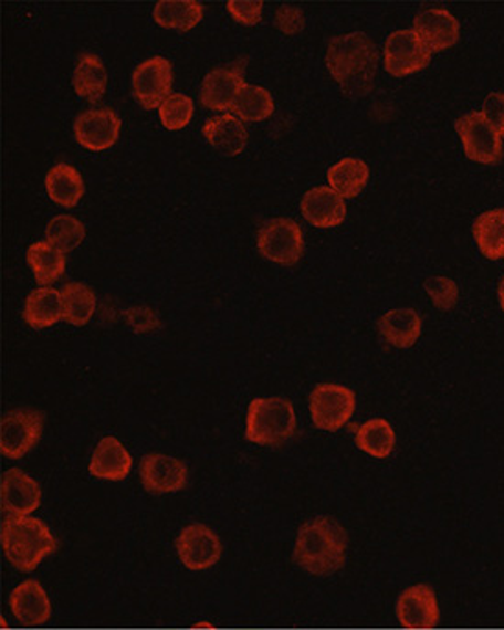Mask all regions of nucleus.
I'll list each match as a JSON object with an SVG mask.
<instances>
[{
  "label": "nucleus",
  "mask_w": 504,
  "mask_h": 630,
  "mask_svg": "<svg viewBox=\"0 0 504 630\" xmlns=\"http://www.w3.org/2000/svg\"><path fill=\"white\" fill-rule=\"evenodd\" d=\"M328 183L342 198H355L369 182V167L356 158H345L328 169Z\"/></svg>",
  "instance_id": "c85d7f7f"
},
{
  "label": "nucleus",
  "mask_w": 504,
  "mask_h": 630,
  "mask_svg": "<svg viewBox=\"0 0 504 630\" xmlns=\"http://www.w3.org/2000/svg\"><path fill=\"white\" fill-rule=\"evenodd\" d=\"M133 470V456L116 437L99 440L92 453L88 473L99 481H125Z\"/></svg>",
  "instance_id": "6ab92c4d"
},
{
  "label": "nucleus",
  "mask_w": 504,
  "mask_h": 630,
  "mask_svg": "<svg viewBox=\"0 0 504 630\" xmlns=\"http://www.w3.org/2000/svg\"><path fill=\"white\" fill-rule=\"evenodd\" d=\"M414 32L433 54L459 43L461 24L450 11L431 8L420 11L419 15L414 17Z\"/></svg>",
  "instance_id": "a211bd4d"
},
{
  "label": "nucleus",
  "mask_w": 504,
  "mask_h": 630,
  "mask_svg": "<svg viewBox=\"0 0 504 630\" xmlns=\"http://www.w3.org/2000/svg\"><path fill=\"white\" fill-rule=\"evenodd\" d=\"M197 629H213V623H208V621H200L197 623Z\"/></svg>",
  "instance_id": "a19ab883"
},
{
  "label": "nucleus",
  "mask_w": 504,
  "mask_h": 630,
  "mask_svg": "<svg viewBox=\"0 0 504 630\" xmlns=\"http://www.w3.org/2000/svg\"><path fill=\"white\" fill-rule=\"evenodd\" d=\"M49 197L61 208H75L85 195V182L80 171L69 164H57L46 175Z\"/></svg>",
  "instance_id": "393cba45"
},
{
  "label": "nucleus",
  "mask_w": 504,
  "mask_h": 630,
  "mask_svg": "<svg viewBox=\"0 0 504 630\" xmlns=\"http://www.w3.org/2000/svg\"><path fill=\"white\" fill-rule=\"evenodd\" d=\"M473 237L486 259L500 261L504 256V209L481 214L473 224Z\"/></svg>",
  "instance_id": "bb28decb"
},
{
  "label": "nucleus",
  "mask_w": 504,
  "mask_h": 630,
  "mask_svg": "<svg viewBox=\"0 0 504 630\" xmlns=\"http://www.w3.org/2000/svg\"><path fill=\"white\" fill-rule=\"evenodd\" d=\"M455 130L461 136L468 158L484 166H495L503 158V141L494 125L481 113H468L456 119Z\"/></svg>",
  "instance_id": "1a4fd4ad"
},
{
  "label": "nucleus",
  "mask_w": 504,
  "mask_h": 630,
  "mask_svg": "<svg viewBox=\"0 0 504 630\" xmlns=\"http://www.w3.org/2000/svg\"><path fill=\"white\" fill-rule=\"evenodd\" d=\"M11 615L21 626L41 627L52 616V603L49 594L41 582L35 579H27L17 585L10 594Z\"/></svg>",
  "instance_id": "f3484780"
},
{
  "label": "nucleus",
  "mask_w": 504,
  "mask_h": 630,
  "mask_svg": "<svg viewBox=\"0 0 504 630\" xmlns=\"http://www.w3.org/2000/svg\"><path fill=\"white\" fill-rule=\"evenodd\" d=\"M27 261L32 267L35 281H38L43 288L54 284L66 270L65 253L55 250L52 244L46 241L35 242L32 246L28 248Z\"/></svg>",
  "instance_id": "a878e982"
},
{
  "label": "nucleus",
  "mask_w": 504,
  "mask_h": 630,
  "mask_svg": "<svg viewBox=\"0 0 504 630\" xmlns=\"http://www.w3.org/2000/svg\"><path fill=\"white\" fill-rule=\"evenodd\" d=\"M178 559L188 570L204 571L216 567L222 557V540L217 532L202 523L188 524L175 540Z\"/></svg>",
  "instance_id": "6e6552de"
},
{
  "label": "nucleus",
  "mask_w": 504,
  "mask_h": 630,
  "mask_svg": "<svg viewBox=\"0 0 504 630\" xmlns=\"http://www.w3.org/2000/svg\"><path fill=\"white\" fill-rule=\"evenodd\" d=\"M431 63V52L414 30H400L387 38L384 64L387 74L395 77L417 74Z\"/></svg>",
  "instance_id": "9b49d317"
},
{
  "label": "nucleus",
  "mask_w": 504,
  "mask_h": 630,
  "mask_svg": "<svg viewBox=\"0 0 504 630\" xmlns=\"http://www.w3.org/2000/svg\"><path fill=\"white\" fill-rule=\"evenodd\" d=\"M301 213L312 225L327 230L344 224L347 208L338 192L327 186H319L305 192L301 200Z\"/></svg>",
  "instance_id": "aec40b11"
},
{
  "label": "nucleus",
  "mask_w": 504,
  "mask_h": 630,
  "mask_svg": "<svg viewBox=\"0 0 504 630\" xmlns=\"http://www.w3.org/2000/svg\"><path fill=\"white\" fill-rule=\"evenodd\" d=\"M484 118L494 125L495 130L504 136V94L503 92H492L483 103L481 111Z\"/></svg>",
  "instance_id": "58836bf2"
},
{
  "label": "nucleus",
  "mask_w": 504,
  "mask_h": 630,
  "mask_svg": "<svg viewBox=\"0 0 504 630\" xmlns=\"http://www.w3.org/2000/svg\"><path fill=\"white\" fill-rule=\"evenodd\" d=\"M172 80L175 75L171 61L155 55L136 66L133 74V96L145 111L160 108L167 97L172 96Z\"/></svg>",
  "instance_id": "9d476101"
},
{
  "label": "nucleus",
  "mask_w": 504,
  "mask_h": 630,
  "mask_svg": "<svg viewBox=\"0 0 504 630\" xmlns=\"http://www.w3.org/2000/svg\"><path fill=\"white\" fill-rule=\"evenodd\" d=\"M0 545L11 567L30 574L60 548V543L41 518L6 517L0 526Z\"/></svg>",
  "instance_id": "7ed1b4c3"
},
{
  "label": "nucleus",
  "mask_w": 504,
  "mask_h": 630,
  "mask_svg": "<svg viewBox=\"0 0 504 630\" xmlns=\"http://www.w3.org/2000/svg\"><path fill=\"white\" fill-rule=\"evenodd\" d=\"M85 239V225L72 214H60L46 225V242L61 253L74 252Z\"/></svg>",
  "instance_id": "473e14b6"
},
{
  "label": "nucleus",
  "mask_w": 504,
  "mask_h": 630,
  "mask_svg": "<svg viewBox=\"0 0 504 630\" xmlns=\"http://www.w3.org/2000/svg\"><path fill=\"white\" fill-rule=\"evenodd\" d=\"M225 10L230 11V15L244 27H255L263 19V2L230 0L225 2Z\"/></svg>",
  "instance_id": "e433bc0d"
},
{
  "label": "nucleus",
  "mask_w": 504,
  "mask_h": 630,
  "mask_svg": "<svg viewBox=\"0 0 504 630\" xmlns=\"http://www.w3.org/2000/svg\"><path fill=\"white\" fill-rule=\"evenodd\" d=\"M246 60H239L230 66L211 70L200 86V103L211 111H230L242 86L246 85Z\"/></svg>",
  "instance_id": "4468645a"
},
{
  "label": "nucleus",
  "mask_w": 504,
  "mask_h": 630,
  "mask_svg": "<svg viewBox=\"0 0 504 630\" xmlns=\"http://www.w3.org/2000/svg\"><path fill=\"white\" fill-rule=\"evenodd\" d=\"M274 97L263 86L244 85L231 111L241 122H263L274 114Z\"/></svg>",
  "instance_id": "2f4dec72"
},
{
  "label": "nucleus",
  "mask_w": 504,
  "mask_h": 630,
  "mask_svg": "<svg viewBox=\"0 0 504 630\" xmlns=\"http://www.w3.org/2000/svg\"><path fill=\"white\" fill-rule=\"evenodd\" d=\"M258 248L261 255L275 264L294 266L305 252V241L300 224L292 219L269 220L258 233Z\"/></svg>",
  "instance_id": "0eeeda50"
},
{
  "label": "nucleus",
  "mask_w": 504,
  "mask_h": 630,
  "mask_svg": "<svg viewBox=\"0 0 504 630\" xmlns=\"http://www.w3.org/2000/svg\"><path fill=\"white\" fill-rule=\"evenodd\" d=\"M63 319L72 326H85L96 312L97 297L85 283H66L61 290Z\"/></svg>",
  "instance_id": "cd10ccee"
},
{
  "label": "nucleus",
  "mask_w": 504,
  "mask_h": 630,
  "mask_svg": "<svg viewBox=\"0 0 504 630\" xmlns=\"http://www.w3.org/2000/svg\"><path fill=\"white\" fill-rule=\"evenodd\" d=\"M122 119L113 108H91L80 114L74 124L75 141L88 150H105L119 138Z\"/></svg>",
  "instance_id": "dca6fc26"
},
{
  "label": "nucleus",
  "mask_w": 504,
  "mask_h": 630,
  "mask_svg": "<svg viewBox=\"0 0 504 630\" xmlns=\"http://www.w3.org/2000/svg\"><path fill=\"white\" fill-rule=\"evenodd\" d=\"M124 317L135 334H147V332L160 328L158 314L150 311L149 306H130L125 311Z\"/></svg>",
  "instance_id": "c9c22d12"
},
{
  "label": "nucleus",
  "mask_w": 504,
  "mask_h": 630,
  "mask_svg": "<svg viewBox=\"0 0 504 630\" xmlns=\"http://www.w3.org/2000/svg\"><path fill=\"white\" fill-rule=\"evenodd\" d=\"M424 288L428 295H430V300L433 301V305L442 312L451 311L459 303V297H461L459 286H456L453 279H428L424 283Z\"/></svg>",
  "instance_id": "f704fd0d"
},
{
  "label": "nucleus",
  "mask_w": 504,
  "mask_h": 630,
  "mask_svg": "<svg viewBox=\"0 0 504 630\" xmlns=\"http://www.w3.org/2000/svg\"><path fill=\"white\" fill-rule=\"evenodd\" d=\"M356 445L372 459H387L391 456L392 449L397 445V434L391 423L384 418H375L358 429Z\"/></svg>",
  "instance_id": "7c9ffc66"
},
{
  "label": "nucleus",
  "mask_w": 504,
  "mask_h": 630,
  "mask_svg": "<svg viewBox=\"0 0 504 630\" xmlns=\"http://www.w3.org/2000/svg\"><path fill=\"white\" fill-rule=\"evenodd\" d=\"M43 503V492L39 482L32 476L19 470L2 473L0 479V506L8 517H28Z\"/></svg>",
  "instance_id": "ddd939ff"
},
{
  "label": "nucleus",
  "mask_w": 504,
  "mask_h": 630,
  "mask_svg": "<svg viewBox=\"0 0 504 630\" xmlns=\"http://www.w3.org/2000/svg\"><path fill=\"white\" fill-rule=\"evenodd\" d=\"M397 620L403 629L428 630L439 626L437 594L430 585L406 588L397 601Z\"/></svg>",
  "instance_id": "2eb2a0df"
},
{
  "label": "nucleus",
  "mask_w": 504,
  "mask_h": 630,
  "mask_svg": "<svg viewBox=\"0 0 504 630\" xmlns=\"http://www.w3.org/2000/svg\"><path fill=\"white\" fill-rule=\"evenodd\" d=\"M378 332L395 348L413 347L422 332V319L413 308H397L381 315Z\"/></svg>",
  "instance_id": "4be33fe9"
},
{
  "label": "nucleus",
  "mask_w": 504,
  "mask_h": 630,
  "mask_svg": "<svg viewBox=\"0 0 504 630\" xmlns=\"http://www.w3.org/2000/svg\"><path fill=\"white\" fill-rule=\"evenodd\" d=\"M497 295H500V305H501V308H503V312H504V279H503V281H501V283H500V290H497Z\"/></svg>",
  "instance_id": "ea45409f"
},
{
  "label": "nucleus",
  "mask_w": 504,
  "mask_h": 630,
  "mask_svg": "<svg viewBox=\"0 0 504 630\" xmlns=\"http://www.w3.org/2000/svg\"><path fill=\"white\" fill-rule=\"evenodd\" d=\"M74 91L91 103L102 102L108 85L107 70L97 55L83 54L74 70Z\"/></svg>",
  "instance_id": "b1692460"
},
{
  "label": "nucleus",
  "mask_w": 504,
  "mask_h": 630,
  "mask_svg": "<svg viewBox=\"0 0 504 630\" xmlns=\"http://www.w3.org/2000/svg\"><path fill=\"white\" fill-rule=\"evenodd\" d=\"M275 27L280 28V32L286 33V35L303 32V28H305L303 11L297 10L294 6H283L275 13Z\"/></svg>",
  "instance_id": "4c0bfd02"
},
{
  "label": "nucleus",
  "mask_w": 504,
  "mask_h": 630,
  "mask_svg": "<svg viewBox=\"0 0 504 630\" xmlns=\"http://www.w3.org/2000/svg\"><path fill=\"white\" fill-rule=\"evenodd\" d=\"M356 411L355 390L344 385L319 384L311 395V418L322 431L336 433L349 423Z\"/></svg>",
  "instance_id": "423d86ee"
},
{
  "label": "nucleus",
  "mask_w": 504,
  "mask_h": 630,
  "mask_svg": "<svg viewBox=\"0 0 504 630\" xmlns=\"http://www.w3.org/2000/svg\"><path fill=\"white\" fill-rule=\"evenodd\" d=\"M378 61L380 54L369 35L353 32L330 39L325 63L344 94L349 97H364L375 86Z\"/></svg>",
  "instance_id": "f03ea898"
},
{
  "label": "nucleus",
  "mask_w": 504,
  "mask_h": 630,
  "mask_svg": "<svg viewBox=\"0 0 504 630\" xmlns=\"http://www.w3.org/2000/svg\"><path fill=\"white\" fill-rule=\"evenodd\" d=\"M44 414L38 409H11L0 420V454L21 460L38 445L43 437Z\"/></svg>",
  "instance_id": "39448f33"
},
{
  "label": "nucleus",
  "mask_w": 504,
  "mask_h": 630,
  "mask_svg": "<svg viewBox=\"0 0 504 630\" xmlns=\"http://www.w3.org/2000/svg\"><path fill=\"white\" fill-rule=\"evenodd\" d=\"M202 133H204L208 144L217 153L228 156V158L241 155L242 150L246 149V125L242 124L241 119L233 116V114H222V116H217V118L208 119L204 128H202Z\"/></svg>",
  "instance_id": "412c9836"
},
{
  "label": "nucleus",
  "mask_w": 504,
  "mask_h": 630,
  "mask_svg": "<svg viewBox=\"0 0 504 630\" xmlns=\"http://www.w3.org/2000/svg\"><path fill=\"white\" fill-rule=\"evenodd\" d=\"M204 17V6L193 0L182 2H158L155 6V21L161 28L189 32L193 30Z\"/></svg>",
  "instance_id": "c756f323"
},
{
  "label": "nucleus",
  "mask_w": 504,
  "mask_h": 630,
  "mask_svg": "<svg viewBox=\"0 0 504 630\" xmlns=\"http://www.w3.org/2000/svg\"><path fill=\"white\" fill-rule=\"evenodd\" d=\"M22 319L35 330L54 326L63 319V297L60 290L39 288L28 295L22 311Z\"/></svg>",
  "instance_id": "5701e85b"
},
{
  "label": "nucleus",
  "mask_w": 504,
  "mask_h": 630,
  "mask_svg": "<svg viewBox=\"0 0 504 630\" xmlns=\"http://www.w3.org/2000/svg\"><path fill=\"white\" fill-rule=\"evenodd\" d=\"M158 111H160L161 125L167 130H182L193 118L195 103L186 94H172Z\"/></svg>",
  "instance_id": "72a5a7b5"
},
{
  "label": "nucleus",
  "mask_w": 504,
  "mask_h": 630,
  "mask_svg": "<svg viewBox=\"0 0 504 630\" xmlns=\"http://www.w3.org/2000/svg\"><path fill=\"white\" fill-rule=\"evenodd\" d=\"M189 470L182 460L169 454H145L140 462V481L153 495L182 492L188 486Z\"/></svg>",
  "instance_id": "f8f14e48"
},
{
  "label": "nucleus",
  "mask_w": 504,
  "mask_h": 630,
  "mask_svg": "<svg viewBox=\"0 0 504 630\" xmlns=\"http://www.w3.org/2000/svg\"><path fill=\"white\" fill-rule=\"evenodd\" d=\"M297 429L294 403L288 398H255L248 406L246 437L248 442L264 448H280L288 442Z\"/></svg>",
  "instance_id": "20e7f679"
},
{
  "label": "nucleus",
  "mask_w": 504,
  "mask_h": 630,
  "mask_svg": "<svg viewBox=\"0 0 504 630\" xmlns=\"http://www.w3.org/2000/svg\"><path fill=\"white\" fill-rule=\"evenodd\" d=\"M347 545L349 537L338 521L314 517L297 529L292 561L312 576H333L345 567Z\"/></svg>",
  "instance_id": "f257e3e1"
}]
</instances>
